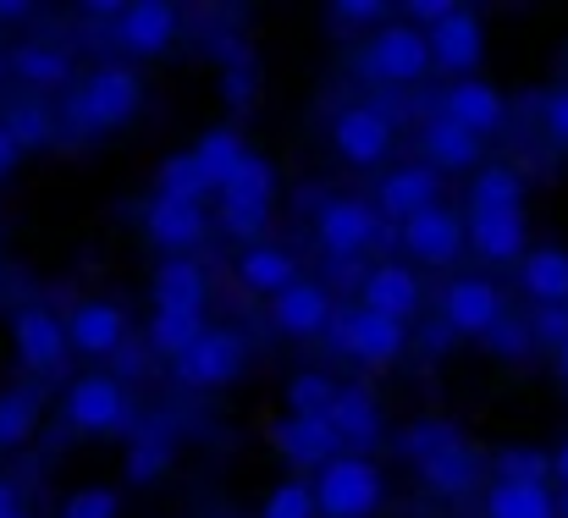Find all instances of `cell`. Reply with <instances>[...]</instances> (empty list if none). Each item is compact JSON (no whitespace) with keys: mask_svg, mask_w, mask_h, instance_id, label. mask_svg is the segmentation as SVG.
Returning a JSON list of instances; mask_svg holds the SVG:
<instances>
[{"mask_svg":"<svg viewBox=\"0 0 568 518\" xmlns=\"http://www.w3.org/2000/svg\"><path fill=\"white\" fill-rule=\"evenodd\" d=\"M436 315L447 321L453 337H480L486 343L508 321V298H503V287L491 276H453L442 287V309Z\"/></svg>","mask_w":568,"mask_h":518,"instance_id":"cell-8","label":"cell"},{"mask_svg":"<svg viewBox=\"0 0 568 518\" xmlns=\"http://www.w3.org/2000/svg\"><path fill=\"white\" fill-rule=\"evenodd\" d=\"M503 210H525V176L491 161L469 176V215H503Z\"/></svg>","mask_w":568,"mask_h":518,"instance_id":"cell-33","label":"cell"},{"mask_svg":"<svg viewBox=\"0 0 568 518\" xmlns=\"http://www.w3.org/2000/svg\"><path fill=\"white\" fill-rule=\"evenodd\" d=\"M359 72H365L371 83H381V89H408V83H419V78L430 72V39H425L414 22L392 17V22H381L376 33L365 39Z\"/></svg>","mask_w":568,"mask_h":518,"instance_id":"cell-6","label":"cell"},{"mask_svg":"<svg viewBox=\"0 0 568 518\" xmlns=\"http://www.w3.org/2000/svg\"><path fill=\"white\" fill-rule=\"evenodd\" d=\"M430 39V67L436 72H453V78H469L475 67H480V55H486V28H480V17L464 6V11H453L442 28H430L425 33Z\"/></svg>","mask_w":568,"mask_h":518,"instance_id":"cell-21","label":"cell"},{"mask_svg":"<svg viewBox=\"0 0 568 518\" xmlns=\"http://www.w3.org/2000/svg\"><path fill=\"white\" fill-rule=\"evenodd\" d=\"M371 204H376V215L386 226H403V221L425 215L430 204H442V176L430 172L425 161H403V166H392V172L381 176Z\"/></svg>","mask_w":568,"mask_h":518,"instance_id":"cell-15","label":"cell"},{"mask_svg":"<svg viewBox=\"0 0 568 518\" xmlns=\"http://www.w3.org/2000/svg\"><path fill=\"white\" fill-rule=\"evenodd\" d=\"M491 475L514 480V486H547L552 480V453H541V447H503L491 458Z\"/></svg>","mask_w":568,"mask_h":518,"instance_id":"cell-40","label":"cell"},{"mask_svg":"<svg viewBox=\"0 0 568 518\" xmlns=\"http://www.w3.org/2000/svg\"><path fill=\"white\" fill-rule=\"evenodd\" d=\"M17 518H28V514H17Z\"/></svg>","mask_w":568,"mask_h":518,"instance_id":"cell-56","label":"cell"},{"mask_svg":"<svg viewBox=\"0 0 568 518\" xmlns=\"http://www.w3.org/2000/svg\"><path fill=\"white\" fill-rule=\"evenodd\" d=\"M558 518H568V491H558Z\"/></svg>","mask_w":568,"mask_h":518,"instance_id":"cell-55","label":"cell"},{"mask_svg":"<svg viewBox=\"0 0 568 518\" xmlns=\"http://www.w3.org/2000/svg\"><path fill=\"white\" fill-rule=\"evenodd\" d=\"M204 337V315H178V309H155L150 326H144V347L161 353V358H183L193 343Z\"/></svg>","mask_w":568,"mask_h":518,"instance_id":"cell-36","label":"cell"},{"mask_svg":"<svg viewBox=\"0 0 568 518\" xmlns=\"http://www.w3.org/2000/svg\"><path fill=\"white\" fill-rule=\"evenodd\" d=\"M271 210H276V166L265 155H248L237 172L215 187V226L226 237H237L243 248L248 243H265V226H271Z\"/></svg>","mask_w":568,"mask_h":518,"instance_id":"cell-2","label":"cell"},{"mask_svg":"<svg viewBox=\"0 0 568 518\" xmlns=\"http://www.w3.org/2000/svg\"><path fill=\"white\" fill-rule=\"evenodd\" d=\"M530 332H536L541 347L558 353V347L568 343V309H536V315H530Z\"/></svg>","mask_w":568,"mask_h":518,"instance_id":"cell-46","label":"cell"},{"mask_svg":"<svg viewBox=\"0 0 568 518\" xmlns=\"http://www.w3.org/2000/svg\"><path fill=\"white\" fill-rule=\"evenodd\" d=\"M419 304H425V287H419V276H414L403 260H381V265H371V271L359 276V309H371L381 321L414 326Z\"/></svg>","mask_w":568,"mask_h":518,"instance_id":"cell-13","label":"cell"},{"mask_svg":"<svg viewBox=\"0 0 568 518\" xmlns=\"http://www.w3.org/2000/svg\"><path fill=\"white\" fill-rule=\"evenodd\" d=\"M397 248H403L414 265L447 271V265H458V254L469 248V226H464V215H458V210L430 204L425 215H414V221H403V226H397Z\"/></svg>","mask_w":568,"mask_h":518,"instance_id":"cell-10","label":"cell"},{"mask_svg":"<svg viewBox=\"0 0 568 518\" xmlns=\"http://www.w3.org/2000/svg\"><path fill=\"white\" fill-rule=\"evenodd\" d=\"M271 447L304 475H321L332 458H343V441H337L332 419H298V414H282L271 425Z\"/></svg>","mask_w":568,"mask_h":518,"instance_id":"cell-19","label":"cell"},{"mask_svg":"<svg viewBox=\"0 0 568 518\" xmlns=\"http://www.w3.org/2000/svg\"><path fill=\"white\" fill-rule=\"evenodd\" d=\"M332 22H348V28H376V22H386V6H376V0H348V6H332Z\"/></svg>","mask_w":568,"mask_h":518,"instance_id":"cell-47","label":"cell"},{"mask_svg":"<svg viewBox=\"0 0 568 518\" xmlns=\"http://www.w3.org/2000/svg\"><path fill=\"white\" fill-rule=\"evenodd\" d=\"M541 128H547V139L568 150V89H552L547 100H541Z\"/></svg>","mask_w":568,"mask_h":518,"instance_id":"cell-45","label":"cell"},{"mask_svg":"<svg viewBox=\"0 0 568 518\" xmlns=\"http://www.w3.org/2000/svg\"><path fill=\"white\" fill-rule=\"evenodd\" d=\"M111 364H116V369H111V375H116V380H122V386H128V380H133V375H144V369H150V347L128 343V347H122V353H116V358H111Z\"/></svg>","mask_w":568,"mask_h":518,"instance_id":"cell-48","label":"cell"},{"mask_svg":"<svg viewBox=\"0 0 568 518\" xmlns=\"http://www.w3.org/2000/svg\"><path fill=\"white\" fill-rule=\"evenodd\" d=\"M260 518H321L315 486H310V480H282V486H271L265 502H260Z\"/></svg>","mask_w":568,"mask_h":518,"instance_id":"cell-41","label":"cell"},{"mask_svg":"<svg viewBox=\"0 0 568 518\" xmlns=\"http://www.w3.org/2000/svg\"><path fill=\"white\" fill-rule=\"evenodd\" d=\"M221 100H226L232 111L254 105V67H248V55H237V50L221 55Z\"/></svg>","mask_w":568,"mask_h":518,"instance_id":"cell-44","label":"cell"},{"mask_svg":"<svg viewBox=\"0 0 568 518\" xmlns=\"http://www.w3.org/2000/svg\"><path fill=\"white\" fill-rule=\"evenodd\" d=\"M150 298H155V309L204 315L210 276H204V265H199V260H189V254H172V260H161V265H155V276H150Z\"/></svg>","mask_w":568,"mask_h":518,"instance_id":"cell-24","label":"cell"},{"mask_svg":"<svg viewBox=\"0 0 568 518\" xmlns=\"http://www.w3.org/2000/svg\"><path fill=\"white\" fill-rule=\"evenodd\" d=\"M17 161H22V150L11 144V133H6V122H0V182L17 172Z\"/></svg>","mask_w":568,"mask_h":518,"instance_id":"cell-50","label":"cell"},{"mask_svg":"<svg viewBox=\"0 0 568 518\" xmlns=\"http://www.w3.org/2000/svg\"><path fill=\"white\" fill-rule=\"evenodd\" d=\"M419 155H425V166L436 176L480 172V139L464 133V128H453L447 116H430V122L419 128Z\"/></svg>","mask_w":568,"mask_h":518,"instance_id":"cell-26","label":"cell"},{"mask_svg":"<svg viewBox=\"0 0 568 518\" xmlns=\"http://www.w3.org/2000/svg\"><path fill=\"white\" fill-rule=\"evenodd\" d=\"M155 193H161V199H183V204H210V199H215V187L204 182L193 150L189 155H166V161L155 166Z\"/></svg>","mask_w":568,"mask_h":518,"instance_id":"cell-39","label":"cell"},{"mask_svg":"<svg viewBox=\"0 0 568 518\" xmlns=\"http://www.w3.org/2000/svg\"><path fill=\"white\" fill-rule=\"evenodd\" d=\"M464 441V425L458 419H447V414H419V419H408L403 430H397V458L408 464V469H419V464H430V458H442L447 447H458Z\"/></svg>","mask_w":568,"mask_h":518,"instance_id":"cell-30","label":"cell"},{"mask_svg":"<svg viewBox=\"0 0 568 518\" xmlns=\"http://www.w3.org/2000/svg\"><path fill=\"white\" fill-rule=\"evenodd\" d=\"M519 287L536 298V309H568V248H530L519 260Z\"/></svg>","mask_w":568,"mask_h":518,"instance_id":"cell-29","label":"cell"},{"mask_svg":"<svg viewBox=\"0 0 568 518\" xmlns=\"http://www.w3.org/2000/svg\"><path fill=\"white\" fill-rule=\"evenodd\" d=\"M552 358H558V375H564V380H568V343L558 347V353H552Z\"/></svg>","mask_w":568,"mask_h":518,"instance_id":"cell-53","label":"cell"},{"mask_svg":"<svg viewBox=\"0 0 568 518\" xmlns=\"http://www.w3.org/2000/svg\"><path fill=\"white\" fill-rule=\"evenodd\" d=\"M332 353H343V358H354V364H365V369H386V364H397L414 337H408V326H397V321H381L371 309H359V304H348V309H337V321H332Z\"/></svg>","mask_w":568,"mask_h":518,"instance_id":"cell-7","label":"cell"},{"mask_svg":"<svg viewBox=\"0 0 568 518\" xmlns=\"http://www.w3.org/2000/svg\"><path fill=\"white\" fill-rule=\"evenodd\" d=\"M332 321H337V298H332V287L315 282V276H298L287 293L271 298V326H276L282 337H298V343H304V337H326Z\"/></svg>","mask_w":568,"mask_h":518,"instance_id":"cell-14","label":"cell"},{"mask_svg":"<svg viewBox=\"0 0 568 518\" xmlns=\"http://www.w3.org/2000/svg\"><path fill=\"white\" fill-rule=\"evenodd\" d=\"M248 364V337L232 332V326H204V337L172 364L178 369V386L193 392H215V386H232Z\"/></svg>","mask_w":568,"mask_h":518,"instance_id":"cell-9","label":"cell"},{"mask_svg":"<svg viewBox=\"0 0 568 518\" xmlns=\"http://www.w3.org/2000/svg\"><path fill=\"white\" fill-rule=\"evenodd\" d=\"M248 155H254V150L243 144V133H237V128H204V133H199V144H193V161H199V172H204L210 187H221V182L237 172Z\"/></svg>","mask_w":568,"mask_h":518,"instance_id":"cell-34","label":"cell"},{"mask_svg":"<svg viewBox=\"0 0 568 518\" xmlns=\"http://www.w3.org/2000/svg\"><path fill=\"white\" fill-rule=\"evenodd\" d=\"M22 508H17V486L11 480H0V518H17Z\"/></svg>","mask_w":568,"mask_h":518,"instance_id":"cell-52","label":"cell"},{"mask_svg":"<svg viewBox=\"0 0 568 518\" xmlns=\"http://www.w3.org/2000/svg\"><path fill=\"white\" fill-rule=\"evenodd\" d=\"M310 486H315L321 518H376L381 502H386V475H381V464L376 458H359V453L332 458Z\"/></svg>","mask_w":568,"mask_h":518,"instance_id":"cell-4","label":"cell"},{"mask_svg":"<svg viewBox=\"0 0 568 518\" xmlns=\"http://www.w3.org/2000/svg\"><path fill=\"white\" fill-rule=\"evenodd\" d=\"M332 150H337L348 166L371 172V166H381V161L392 155V116H386L381 105H343V111L332 116Z\"/></svg>","mask_w":568,"mask_h":518,"instance_id":"cell-12","label":"cell"},{"mask_svg":"<svg viewBox=\"0 0 568 518\" xmlns=\"http://www.w3.org/2000/svg\"><path fill=\"white\" fill-rule=\"evenodd\" d=\"M552 480H558V486L568 491V436L558 441V453H552Z\"/></svg>","mask_w":568,"mask_h":518,"instance_id":"cell-51","label":"cell"},{"mask_svg":"<svg viewBox=\"0 0 568 518\" xmlns=\"http://www.w3.org/2000/svg\"><path fill=\"white\" fill-rule=\"evenodd\" d=\"M480 518H558V491L552 486L491 480V491L480 497Z\"/></svg>","mask_w":568,"mask_h":518,"instance_id":"cell-32","label":"cell"},{"mask_svg":"<svg viewBox=\"0 0 568 518\" xmlns=\"http://www.w3.org/2000/svg\"><path fill=\"white\" fill-rule=\"evenodd\" d=\"M210 232V204H183V199H150L144 204V237L172 260V254H193Z\"/></svg>","mask_w":568,"mask_h":518,"instance_id":"cell-18","label":"cell"},{"mask_svg":"<svg viewBox=\"0 0 568 518\" xmlns=\"http://www.w3.org/2000/svg\"><path fill=\"white\" fill-rule=\"evenodd\" d=\"M6 67H11V78L28 83V89H72V61H67V50H55V44H44V39H22V44L6 55Z\"/></svg>","mask_w":568,"mask_h":518,"instance_id":"cell-31","label":"cell"},{"mask_svg":"<svg viewBox=\"0 0 568 518\" xmlns=\"http://www.w3.org/2000/svg\"><path fill=\"white\" fill-rule=\"evenodd\" d=\"M480 475H486V464H480V453H475L469 441H458V447H447L442 458H430V464L414 469V480H419L430 497H447V502L469 497V491L480 486Z\"/></svg>","mask_w":568,"mask_h":518,"instance_id":"cell-28","label":"cell"},{"mask_svg":"<svg viewBox=\"0 0 568 518\" xmlns=\"http://www.w3.org/2000/svg\"><path fill=\"white\" fill-rule=\"evenodd\" d=\"M33 430H39V392L33 386L0 392V453H22Z\"/></svg>","mask_w":568,"mask_h":518,"instance_id":"cell-37","label":"cell"},{"mask_svg":"<svg viewBox=\"0 0 568 518\" xmlns=\"http://www.w3.org/2000/svg\"><path fill=\"white\" fill-rule=\"evenodd\" d=\"M55 128H61V111H50L44 100H17L6 111V133H11L17 150H50Z\"/></svg>","mask_w":568,"mask_h":518,"instance_id":"cell-38","label":"cell"},{"mask_svg":"<svg viewBox=\"0 0 568 518\" xmlns=\"http://www.w3.org/2000/svg\"><path fill=\"white\" fill-rule=\"evenodd\" d=\"M172 458H178L172 419H139V430L122 447V480L128 486H155V480H166Z\"/></svg>","mask_w":568,"mask_h":518,"instance_id":"cell-22","label":"cell"},{"mask_svg":"<svg viewBox=\"0 0 568 518\" xmlns=\"http://www.w3.org/2000/svg\"><path fill=\"white\" fill-rule=\"evenodd\" d=\"M536 347H541V343H536L530 321H519V315H508V321L486 337V353H491V358H503V364H525Z\"/></svg>","mask_w":568,"mask_h":518,"instance_id":"cell-42","label":"cell"},{"mask_svg":"<svg viewBox=\"0 0 568 518\" xmlns=\"http://www.w3.org/2000/svg\"><path fill=\"white\" fill-rule=\"evenodd\" d=\"M469 226V248L491 265H514L530 254V232H525V210H503V215H464Z\"/></svg>","mask_w":568,"mask_h":518,"instance_id":"cell-25","label":"cell"},{"mask_svg":"<svg viewBox=\"0 0 568 518\" xmlns=\"http://www.w3.org/2000/svg\"><path fill=\"white\" fill-rule=\"evenodd\" d=\"M11 17H22V6H0V22H11Z\"/></svg>","mask_w":568,"mask_h":518,"instance_id":"cell-54","label":"cell"},{"mask_svg":"<svg viewBox=\"0 0 568 518\" xmlns=\"http://www.w3.org/2000/svg\"><path fill=\"white\" fill-rule=\"evenodd\" d=\"M436 116H447L453 128H464V133H475V139L486 144L491 133H503V122H508V100H503L486 78H458V83L442 89Z\"/></svg>","mask_w":568,"mask_h":518,"instance_id":"cell-16","label":"cell"},{"mask_svg":"<svg viewBox=\"0 0 568 518\" xmlns=\"http://www.w3.org/2000/svg\"><path fill=\"white\" fill-rule=\"evenodd\" d=\"M67 343H72V353L105 364L128 347V315L111 298H78L72 315H67Z\"/></svg>","mask_w":568,"mask_h":518,"instance_id":"cell-17","label":"cell"},{"mask_svg":"<svg viewBox=\"0 0 568 518\" xmlns=\"http://www.w3.org/2000/svg\"><path fill=\"white\" fill-rule=\"evenodd\" d=\"M55 518H122V497H116L111 486H78V491L55 508Z\"/></svg>","mask_w":568,"mask_h":518,"instance_id":"cell-43","label":"cell"},{"mask_svg":"<svg viewBox=\"0 0 568 518\" xmlns=\"http://www.w3.org/2000/svg\"><path fill=\"white\" fill-rule=\"evenodd\" d=\"M11 347H17V364L22 369H33V375H55L61 364H67V321L55 315V309H44V304H22L17 315H11Z\"/></svg>","mask_w":568,"mask_h":518,"instance_id":"cell-11","label":"cell"},{"mask_svg":"<svg viewBox=\"0 0 568 518\" xmlns=\"http://www.w3.org/2000/svg\"><path fill=\"white\" fill-rule=\"evenodd\" d=\"M232 271H237V282H243L248 293H260V298H276V293H287V287L298 282V260H293V248H282V243H248Z\"/></svg>","mask_w":568,"mask_h":518,"instance_id":"cell-27","label":"cell"},{"mask_svg":"<svg viewBox=\"0 0 568 518\" xmlns=\"http://www.w3.org/2000/svg\"><path fill=\"white\" fill-rule=\"evenodd\" d=\"M172 39H178V6H166V0L122 6V17H116V44H122L128 55H139V61L166 55Z\"/></svg>","mask_w":568,"mask_h":518,"instance_id":"cell-20","label":"cell"},{"mask_svg":"<svg viewBox=\"0 0 568 518\" xmlns=\"http://www.w3.org/2000/svg\"><path fill=\"white\" fill-rule=\"evenodd\" d=\"M326 419H332V430H337L343 453H359V458H371V447H381V436H386L381 403L365 392V386H343Z\"/></svg>","mask_w":568,"mask_h":518,"instance_id":"cell-23","label":"cell"},{"mask_svg":"<svg viewBox=\"0 0 568 518\" xmlns=\"http://www.w3.org/2000/svg\"><path fill=\"white\" fill-rule=\"evenodd\" d=\"M381 221L376 204L371 199H359V193H332V199H321V210H315V248L332 260V265H354L359 254H371L381 237Z\"/></svg>","mask_w":568,"mask_h":518,"instance_id":"cell-5","label":"cell"},{"mask_svg":"<svg viewBox=\"0 0 568 518\" xmlns=\"http://www.w3.org/2000/svg\"><path fill=\"white\" fill-rule=\"evenodd\" d=\"M414 343H419V353H425V358H442V353L453 347V332H447V321L436 315L430 326H419V337H414Z\"/></svg>","mask_w":568,"mask_h":518,"instance_id":"cell-49","label":"cell"},{"mask_svg":"<svg viewBox=\"0 0 568 518\" xmlns=\"http://www.w3.org/2000/svg\"><path fill=\"white\" fill-rule=\"evenodd\" d=\"M61 419L67 430L78 436H116V430H139V414H133V392L111 375V369H89L67 386L61 397Z\"/></svg>","mask_w":568,"mask_h":518,"instance_id":"cell-3","label":"cell"},{"mask_svg":"<svg viewBox=\"0 0 568 518\" xmlns=\"http://www.w3.org/2000/svg\"><path fill=\"white\" fill-rule=\"evenodd\" d=\"M144 105V78L133 67H94L83 83L67 89L61 100V128H72L78 139H100L116 133L139 116Z\"/></svg>","mask_w":568,"mask_h":518,"instance_id":"cell-1","label":"cell"},{"mask_svg":"<svg viewBox=\"0 0 568 518\" xmlns=\"http://www.w3.org/2000/svg\"><path fill=\"white\" fill-rule=\"evenodd\" d=\"M337 392H343L337 375H326V369H298V375H287L282 403H287V414H298V419H326L332 403H337Z\"/></svg>","mask_w":568,"mask_h":518,"instance_id":"cell-35","label":"cell"}]
</instances>
